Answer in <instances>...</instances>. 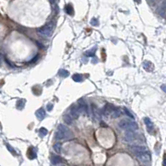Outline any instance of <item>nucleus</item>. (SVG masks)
Masks as SVG:
<instances>
[{"mask_svg":"<svg viewBox=\"0 0 166 166\" xmlns=\"http://www.w3.org/2000/svg\"><path fill=\"white\" fill-rule=\"evenodd\" d=\"M143 66L145 68V70L148 71V72H151V71L154 70V64H152L150 61H145L143 63Z\"/></svg>","mask_w":166,"mask_h":166,"instance_id":"15","label":"nucleus"},{"mask_svg":"<svg viewBox=\"0 0 166 166\" xmlns=\"http://www.w3.org/2000/svg\"><path fill=\"white\" fill-rule=\"evenodd\" d=\"M6 146H7V148H8V150H10L11 152L13 153V154H14V153H15V151H14V150H13V148H11V146H10V145H8V144H7V145H6Z\"/></svg>","mask_w":166,"mask_h":166,"instance_id":"28","label":"nucleus"},{"mask_svg":"<svg viewBox=\"0 0 166 166\" xmlns=\"http://www.w3.org/2000/svg\"><path fill=\"white\" fill-rule=\"evenodd\" d=\"M63 120H64V122L66 123V125H71L72 123V120H73V117L70 115H68V114H66V115H64V116H63Z\"/></svg>","mask_w":166,"mask_h":166,"instance_id":"16","label":"nucleus"},{"mask_svg":"<svg viewBox=\"0 0 166 166\" xmlns=\"http://www.w3.org/2000/svg\"><path fill=\"white\" fill-rule=\"evenodd\" d=\"M120 115H121L120 109V108L115 107V108H114V110H113L112 113H111V116L112 117V118H118V117H120Z\"/></svg>","mask_w":166,"mask_h":166,"instance_id":"13","label":"nucleus"},{"mask_svg":"<svg viewBox=\"0 0 166 166\" xmlns=\"http://www.w3.org/2000/svg\"><path fill=\"white\" fill-rule=\"evenodd\" d=\"M91 24L92 26H98L99 25V22L97 19H96V18H92L91 21Z\"/></svg>","mask_w":166,"mask_h":166,"instance_id":"26","label":"nucleus"},{"mask_svg":"<svg viewBox=\"0 0 166 166\" xmlns=\"http://www.w3.org/2000/svg\"><path fill=\"white\" fill-rule=\"evenodd\" d=\"M72 80H73L74 81H76V82H81V81H82L83 78H82V76L80 75V74H74L73 76H72Z\"/></svg>","mask_w":166,"mask_h":166,"instance_id":"18","label":"nucleus"},{"mask_svg":"<svg viewBox=\"0 0 166 166\" xmlns=\"http://www.w3.org/2000/svg\"><path fill=\"white\" fill-rule=\"evenodd\" d=\"M36 116L39 120H42L46 117V111H44V109L41 108L36 111Z\"/></svg>","mask_w":166,"mask_h":166,"instance_id":"11","label":"nucleus"},{"mask_svg":"<svg viewBox=\"0 0 166 166\" xmlns=\"http://www.w3.org/2000/svg\"><path fill=\"white\" fill-rule=\"evenodd\" d=\"M78 104H79V108L81 110V113L82 114H88V106H87L86 101L83 99H79L78 100Z\"/></svg>","mask_w":166,"mask_h":166,"instance_id":"8","label":"nucleus"},{"mask_svg":"<svg viewBox=\"0 0 166 166\" xmlns=\"http://www.w3.org/2000/svg\"><path fill=\"white\" fill-rule=\"evenodd\" d=\"M123 111H124V112H125V114H126V115H127L129 117H130V118H131V119H135V116H134L133 115V114H131V112H130V111H129V110L127 109V108H126L125 107L124 109H123Z\"/></svg>","mask_w":166,"mask_h":166,"instance_id":"24","label":"nucleus"},{"mask_svg":"<svg viewBox=\"0 0 166 166\" xmlns=\"http://www.w3.org/2000/svg\"><path fill=\"white\" fill-rule=\"evenodd\" d=\"M136 158L138 159L139 162L145 165H148L150 162V152H143V153H139V154H135Z\"/></svg>","mask_w":166,"mask_h":166,"instance_id":"4","label":"nucleus"},{"mask_svg":"<svg viewBox=\"0 0 166 166\" xmlns=\"http://www.w3.org/2000/svg\"><path fill=\"white\" fill-rule=\"evenodd\" d=\"M65 11H66V13L69 15H72V14L74 13V10H73V8L72 7V5L71 4H67L66 6V8H65Z\"/></svg>","mask_w":166,"mask_h":166,"instance_id":"20","label":"nucleus"},{"mask_svg":"<svg viewBox=\"0 0 166 166\" xmlns=\"http://www.w3.org/2000/svg\"><path fill=\"white\" fill-rule=\"evenodd\" d=\"M161 90L164 91V92L166 93V85L165 84H164V85L161 86Z\"/></svg>","mask_w":166,"mask_h":166,"instance_id":"29","label":"nucleus"},{"mask_svg":"<svg viewBox=\"0 0 166 166\" xmlns=\"http://www.w3.org/2000/svg\"><path fill=\"white\" fill-rule=\"evenodd\" d=\"M92 112H93V115H94V116L96 117V119H100V111H98V109L96 107V106H95V105H92Z\"/></svg>","mask_w":166,"mask_h":166,"instance_id":"17","label":"nucleus"},{"mask_svg":"<svg viewBox=\"0 0 166 166\" xmlns=\"http://www.w3.org/2000/svg\"><path fill=\"white\" fill-rule=\"evenodd\" d=\"M96 47H95L94 49H91V50H89V51L86 52L85 55L86 56V57H94L95 53H96Z\"/></svg>","mask_w":166,"mask_h":166,"instance_id":"23","label":"nucleus"},{"mask_svg":"<svg viewBox=\"0 0 166 166\" xmlns=\"http://www.w3.org/2000/svg\"><path fill=\"white\" fill-rule=\"evenodd\" d=\"M114 108H115V106L113 105H111V104H106L105 105L103 108H102L101 110V113L103 114L104 115H106V116H108V115H111V113H112Z\"/></svg>","mask_w":166,"mask_h":166,"instance_id":"6","label":"nucleus"},{"mask_svg":"<svg viewBox=\"0 0 166 166\" xmlns=\"http://www.w3.org/2000/svg\"><path fill=\"white\" fill-rule=\"evenodd\" d=\"M165 10H166V0H164L161 3V4L159 5L158 8V13L159 14L160 16L163 17L165 13Z\"/></svg>","mask_w":166,"mask_h":166,"instance_id":"10","label":"nucleus"},{"mask_svg":"<svg viewBox=\"0 0 166 166\" xmlns=\"http://www.w3.org/2000/svg\"><path fill=\"white\" fill-rule=\"evenodd\" d=\"M144 122H145V124L146 125V127H147V129H148L149 131H151V130H153V128H154V125H153L152 121L150 120V118L145 117V118L144 119Z\"/></svg>","mask_w":166,"mask_h":166,"instance_id":"14","label":"nucleus"},{"mask_svg":"<svg viewBox=\"0 0 166 166\" xmlns=\"http://www.w3.org/2000/svg\"><path fill=\"white\" fill-rule=\"evenodd\" d=\"M73 137L72 131L70 129L66 127V126L62 124H60L57 127V130L55 134V139L57 140H61V139H70Z\"/></svg>","mask_w":166,"mask_h":166,"instance_id":"1","label":"nucleus"},{"mask_svg":"<svg viewBox=\"0 0 166 166\" xmlns=\"http://www.w3.org/2000/svg\"><path fill=\"white\" fill-rule=\"evenodd\" d=\"M53 109V104H48V105L46 106V110H47L48 111H51Z\"/></svg>","mask_w":166,"mask_h":166,"instance_id":"27","label":"nucleus"},{"mask_svg":"<svg viewBox=\"0 0 166 166\" xmlns=\"http://www.w3.org/2000/svg\"><path fill=\"white\" fill-rule=\"evenodd\" d=\"M25 100L24 99H21V100H19L18 102H17V108H18V110H22L23 109L24 106H25Z\"/></svg>","mask_w":166,"mask_h":166,"instance_id":"19","label":"nucleus"},{"mask_svg":"<svg viewBox=\"0 0 166 166\" xmlns=\"http://www.w3.org/2000/svg\"><path fill=\"white\" fill-rule=\"evenodd\" d=\"M163 165L166 166V157L165 158V159H164V162H163Z\"/></svg>","mask_w":166,"mask_h":166,"instance_id":"30","label":"nucleus"},{"mask_svg":"<svg viewBox=\"0 0 166 166\" xmlns=\"http://www.w3.org/2000/svg\"><path fill=\"white\" fill-rule=\"evenodd\" d=\"M137 138H138V135L134 133L132 130H129V132L126 133V135H125V140L128 141V142L135 140V139H137Z\"/></svg>","mask_w":166,"mask_h":166,"instance_id":"9","label":"nucleus"},{"mask_svg":"<svg viewBox=\"0 0 166 166\" xmlns=\"http://www.w3.org/2000/svg\"><path fill=\"white\" fill-rule=\"evenodd\" d=\"M70 114L73 117V119H77L79 117L80 114H81V110H80L79 106L72 105L70 108Z\"/></svg>","mask_w":166,"mask_h":166,"instance_id":"5","label":"nucleus"},{"mask_svg":"<svg viewBox=\"0 0 166 166\" xmlns=\"http://www.w3.org/2000/svg\"><path fill=\"white\" fill-rule=\"evenodd\" d=\"M53 29H54L53 23H49L46 24V25H44L43 27L37 28V33L44 37H51L52 34H53Z\"/></svg>","mask_w":166,"mask_h":166,"instance_id":"3","label":"nucleus"},{"mask_svg":"<svg viewBox=\"0 0 166 166\" xmlns=\"http://www.w3.org/2000/svg\"><path fill=\"white\" fill-rule=\"evenodd\" d=\"M58 75L61 76V77H66V76H69V72L66 70H64V69H61L58 72Z\"/></svg>","mask_w":166,"mask_h":166,"instance_id":"22","label":"nucleus"},{"mask_svg":"<svg viewBox=\"0 0 166 166\" xmlns=\"http://www.w3.org/2000/svg\"><path fill=\"white\" fill-rule=\"evenodd\" d=\"M130 150L135 153V154L143 152H148L149 151L146 147L142 146V145H132V146H130Z\"/></svg>","mask_w":166,"mask_h":166,"instance_id":"7","label":"nucleus"},{"mask_svg":"<svg viewBox=\"0 0 166 166\" xmlns=\"http://www.w3.org/2000/svg\"><path fill=\"white\" fill-rule=\"evenodd\" d=\"M53 149H54V150L56 151V153L60 154L61 152V145L60 143H56L55 145H53Z\"/></svg>","mask_w":166,"mask_h":166,"instance_id":"21","label":"nucleus"},{"mask_svg":"<svg viewBox=\"0 0 166 166\" xmlns=\"http://www.w3.org/2000/svg\"><path fill=\"white\" fill-rule=\"evenodd\" d=\"M135 1L137 3H141V0H135Z\"/></svg>","mask_w":166,"mask_h":166,"instance_id":"31","label":"nucleus"},{"mask_svg":"<svg viewBox=\"0 0 166 166\" xmlns=\"http://www.w3.org/2000/svg\"><path fill=\"white\" fill-rule=\"evenodd\" d=\"M119 127L122 130H132V131H135L138 129V125L137 123L135 122L133 120H128V119H124V120H121L118 124Z\"/></svg>","mask_w":166,"mask_h":166,"instance_id":"2","label":"nucleus"},{"mask_svg":"<svg viewBox=\"0 0 166 166\" xmlns=\"http://www.w3.org/2000/svg\"><path fill=\"white\" fill-rule=\"evenodd\" d=\"M51 162L53 165H60V164L62 163V159H61L60 156H57V155H54L52 157Z\"/></svg>","mask_w":166,"mask_h":166,"instance_id":"12","label":"nucleus"},{"mask_svg":"<svg viewBox=\"0 0 166 166\" xmlns=\"http://www.w3.org/2000/svg\"><path fill=\"white\" fill-rule=\"evenodd\" d=\"M47 132H48L47 130L45 128H41L40 130H39V133H40L42 136H45L47 135Z\"/></svg>","mask_w":166,"mask_h":166,"instance_id":"25","label":"nucleus"}]
</instances>
